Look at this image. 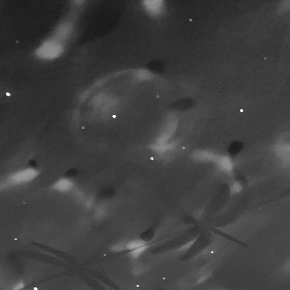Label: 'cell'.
I'll use <instances>...</instances> for the list:
<instances>
[{
  "label": "cell",
  "instance_id": "cell-2",
  "mask_svg": "<svg viewBox=\"0 0 290 290\" xmlns=\"http://www.w3.org/2000/svg\"><path fill=\"white\" fill-rule=\"evenodd\" d=\"M148 247H149V245H147L144 246L139 247L138 248L135 249L134 250H131V251L129 253L130 255L133 259H137V258L141 256L148 248Z\"/></svg>",
  "mask_w": 290,
  "mask_h": 290
},
{
  "label": "cell",
  "instance_id": "cell-1",
  "mask_svg": "<svg viewBox=\"0 0 290 290\" xmlns=\"http://www.w3.org/2000/svg\"><path fill=\"white\" fill-rule=\"evenodd\" d=\"M147 243L143 240H135L127 243L126 250H132L139 247L147 245Z\"/></svg>",
  "mask_w": 290,
  "mask_h": 290
},
{
  "label": "cell",
  "instance_id": "cell-7",
  "mask_svg": "<svg viewBox=\"0 0 290 290\" xmlns=\"http://www.w3.org/2000/svg\"><path fill=\"white\" fill-rule=\"evenodd\" d=\"M25 287V284L23 281L19 282L14 286L13 290H19L22 289Z\"/></svg>",
  "mask_w": 290,
  "mask_h": 290
},
{
  "label": "cell",
  "instance_id": "cell-4",
  "mask_svg": "<svg viewBox=\"0 0 290 290\" xmlns=\"http://www.w3.org/2000/svg\"><path fill=\"white\" fill-rule=\"evenodd\" d=\"M71 185L70 182L67 181H62L56 185V187L60 190L66 191L70 188Z\"/></svg>",
  "mask_w": 290,
  "mask_h": 290
},
{
  "label": "cell",
  "instance_id": "cell-3",
  "mask_svg": "<svg viewBox=\"0 0 290 290\" xmlns=\"http://www.w3.org/2000/svg\"><path fill=\"white\" fill-rule=\"evenodd\" d=\"M127 243L120 242L114 245L111 248L112 251L116 252H120L126 249V245Z\"/></svg>",
  "mask_w": 290,
  "mask_h": 290
},
{
  "label": "cell",
  "instance_id": "cell-5",
  "mask_svg": "<svg viewBox=\"0 0 290 290\" xmlns=\"http://www.w3.org/2000/svg\"><path fill=\"white\" fill-rule=\"evenodd\" d=\"M106 214V209L102 208L98 209L96 210L95 213V218L96 219H102L104 217Z\"/></svg>",
  "mask_w": 290,
  "mask_h": 290
},
{
  "label": "cell",
  "instance_id": "cell-6",
  "mask_svg": "<svg viewBox=\"0 0 290 290\" xmlns=\"http://www.w3.org/2000/svg\"><path fill=\"white\" fill-rule=\"evenodd\" d=\"M194 242H195V240L190 242L187 244H186V245H183V246H182L181 247H180V248L179 249L178 251H185L186 250H188V249L190 248L192 246Z\"/></svg>",
  "mask_w": 290,
  "mask_h": 290
}]
</instances>
